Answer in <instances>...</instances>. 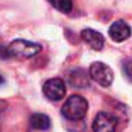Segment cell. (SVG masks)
I'll return each instance as SVG.
<instances>
[{"label":"cell","mask_w":132,"mask_h":132,"mask_svg":"<svg viewBox=\"0 0 132 132\" xmlns=\"http://www.w3.org/2000/svg\"><path fill=\"white\" fill-rule=\"evenodd\" d=\"M3 82H4V78H3V77H1V76H0V85H1V84H3Z\"/></svg>","instance_id":"12"},{"label":"cell","mask_w":132,"mask_h":132,"mask_svg":"<svg viewBox=\"0 0 132 132\" xmlns=\"http://www.w3.org/2000/svg\"><path fill=\"white\" fill-rule=\"evenodd\" d=\"M108 34H109V36L113 41L122 43V41H126L131 36V27L125 21H116L109 27Z\"/></svg>","instance_id":"6"},{"label":"cell","mask_w":132,"mask_h":132,"mask_svg":"<svg viewBox=\"0 0 132 132\" xmlns=\"http://www.w3.org/2000/svg\"><path fill=\"white\" fill-rule=\"evenodd\" d=\"M44 95L53 101H59L65 95V85L64 81L60 78H50L47 80L43 86Z\"/></svg>","instance_id":"4"},{"label":"cell","mask_w":132,"mask_h":132,"mask_svg":"<svg viewBox=\"0 0 132 132\" xmlns=\"http://www.w3.org/2000/svg\"><path fill=\"white\" fill-rule=\"evenodd\" d=\"M88 109L87 100L80 95H71L62 106V114L65 119L77 122L85 118Z\"/></svg>","instance_id":"1"},{"label":"cell","mask_w":132,"mask_h":132,"mask_svg":"<svg viewBox=\"0 0 132 132\" xmlns=\"http://www.w3.org/2000/svg\"><path fill=\"white\" fill-rule=\"evenodd\" d=\"M6 49H8L9 56L19 58V59H28V58L35 56L36 54H39L41 51V45L27 41V40L17 39V40H13L8 45Z\"/></svg>","instance_id":"2"},{"label":"cell","mask_w":132,"mask_h":132,"mask_svg":"<svg viewBox=\"0 0 132 132\" xmlns=\"http://www.w3.org/2000/svg\"><path fill=\"white\" fill-rule=\"evenodd\" d=\"M68 81L75 87H87L88 86V76L81 68H76L71 71L68 75Z\"/></svg>","instance_id":"8"},{"label":"cell","mask_w":132,"mask_h":132,"mask_svg":"<svg viewBox=\"0 0 132 132\" xmlns=\"http://www.w3.org/2000/svg\"><path fill=\"white\" fill-rule=\"evenodd\" d=\"M81 37L94 50H101L104 47V44H105L104 36L99 31H95V30H91V28L84 30L81 32Z\"/></svg>","instance_id":"7"},{"label":"cell","mask_w":132,"mask_h":132,"mask_svg":"<svg viewBox=\"0 0 132 132\" xmlns=\"http://www.w3.org/2000/svg\"><path fill=\"white\" fill-rule=\"evenodd\" d=\"M117 128V118L106 112H99L92 122L94 132H114Z\"/></svg>","instance_id":"5"},{"label":"cell","mask_w":132,"mask_h":132,"mask_svg":"<svg viewBox=\"0 0 132 132\" xmlns=\"http://www.w3.org/2000/svg\"><path fill=\"white\" fill-rule=\"evenodd\" d=\"M125 72H126V76L132 81V60L125 64Z\"/></svg>","instance_id":"11"},{"label":"cell","mask_w":132,"mask_h":132,"mask_svg":"<svg viewBox=\"0 0 132 132\" xmlns=\"http://www.w3.org/2000/svg\"><path fill=\"white\" fill-rule=\"evenodd\" d=\"M30 126L37 131H46L50 127V118L44 113H34L30 117Z\"/></svg>","instance_id":"9"},{"label":"cell","mask_w":132,"mask_h":132,"mask_svg":"<svg viewBox=\"0 0 132 132\" xmlns=\"http://www.w3.org/2000/svg\"><path fill=\"white\" fill-rule=\"evenodd\" d=\"M88 75H90L92 81H95L96 84H99L103 87H109L113 82V78H114L112 68L101 62L92 63L90 65Z\"/></svg>","instance_id":"3"},{"label":"cell","mask_w":132,"mask_h":132,"mask_svg":"<svg viewBox=\"0 0 132 132\" xmlns=\"http://www.w3.org/2000/svg\"><path fill=\"white\" fill-rule=\"evenodd\" d=\"M49 3L58 10L63 12V13H69L72 10L73 6V1L72 0H49Z\"/></svg>","instance_id":"10"}]
</instances>
